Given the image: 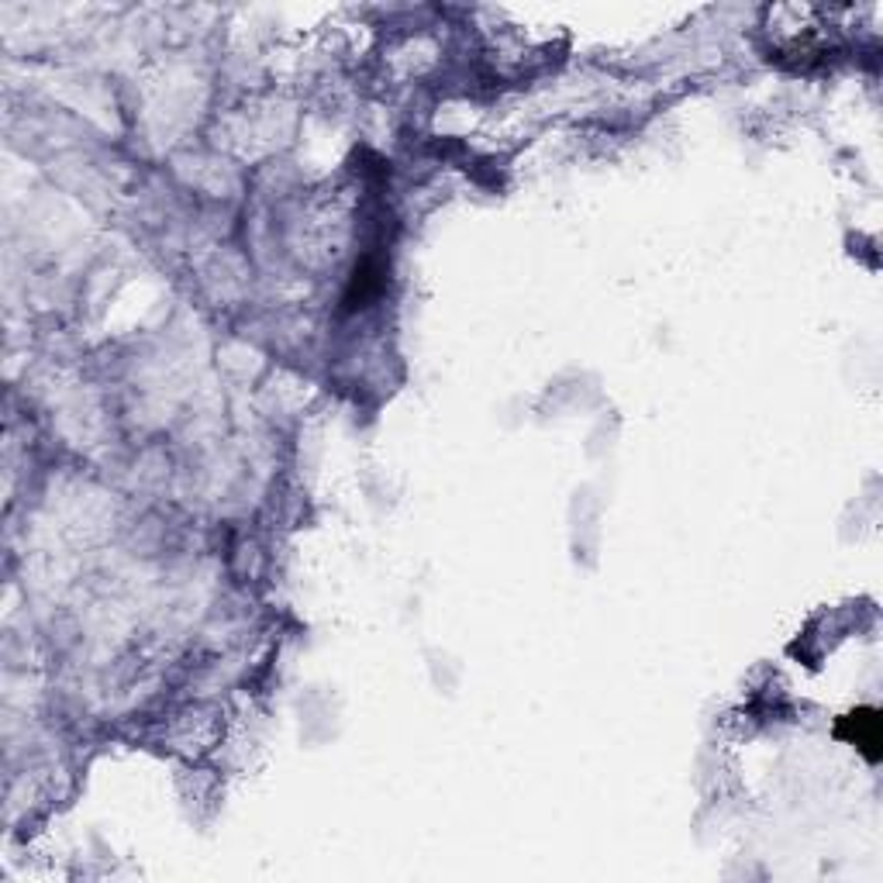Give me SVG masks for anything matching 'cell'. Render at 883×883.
Wrapping results in <instances>:
<instances>
[{"mask_svg": "<svg viewBox=\"0 0 883 883\" xmlns=\"http://www.w3.org/2000/svg\"><path fill=\"white\" fill-rule=\"evenodd\" d=\"M838 735L856 742V749H863L870 763L880 760V715L873 708L852 711L843 725H838Z\"/></svg>", "mask_w": 883, "mask_h": 883, "instance_id": "1", "label": "cell"}]
</instances>
